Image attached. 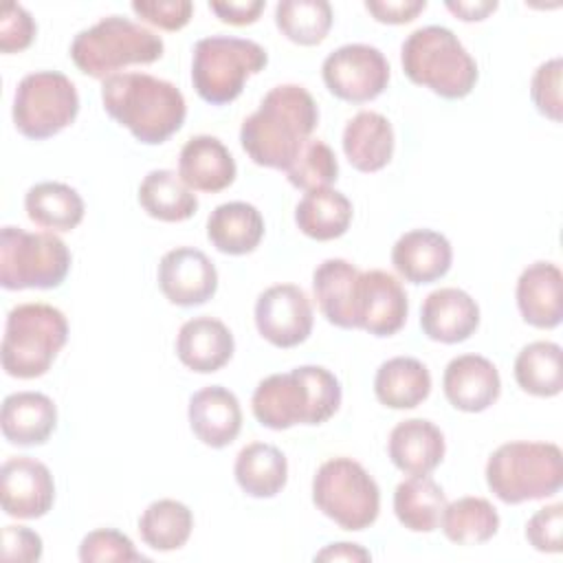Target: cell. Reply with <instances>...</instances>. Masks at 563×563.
I'll use <instances>...</instances> for the list:
<instances>
[{"instance_id":"1","label":"cell","mask_w":563,"mask_h":563,"mask_svg":"<svg viewBox=\"0 0 563 563\" xmlns=\"http://www.w3.org/2000/svg\"><path fill=\"white\" fill-rule=\"evenodd\" d=\"M319 123L312 95L297 84L271 88L240 128L242 150L255 165L288 169Z\"/></svg>"},{"instance_id":"2","label":"cell","mask_w":563,"mask_h":563,"mask_svg":"<svg viewBox=\"0 0 563 563\" xmlns=\"http://www.w3.org/2000/svg\"><path fill=\"white\" fill-rule=\"evenodd\" d=\"M101 99L106 112L145 145L165 143L187 117L183 92L147 73H117L103 79Z\"/></svg>"},{"instance_id":"3","label":"cell","mask_w":563,"mask_h":563,"mask_svg":"<svg viewBox=\"0 0 563 563\" xmlns=\"http://www.w3.org/2000/svg\"><path fill=\"white\" fill-rule=\"evenodd\" d=\"M341 405L339 378L321 365H301L271 374L253 391L251 409L262 427L284 431L295 424H321Z\"/></svg>"},{"instance_id":"4","label":"cell","mask_w":563,"mask_h":563,"mask_svg":"<svg viewBox=\"0 0 563 563\" xmlns=\"http://www.w3.org/2000/svg\"><path fill=\"white\" fill-rule=\"evenodd\" d=\"M405 75L444 99H462L477 84V64L457 35L438 24L416 29L400 46Z\"/></svg>"},{"instance_id":"5","label":"cell","mask_w":563,"mask_h":563,"mask_svg":"<svg viewBox=\"0 0 563 563\" xmlns=\"http://www.w3.org/2000/svg\"><path fill=\"white\" fill-rule=\"evenodd\" d=\"M486 484L504 504L545 499L563 486V455L554 442H506L486 462Z\"/></svg>"},{"instance_id":"6","label":"cell","mask_w":563,"mask_h":563,"mask_svg":"<svg viewBox=\"0 0 563 563\" xmlns=\"http://www.w3.org/2000/svg\"><path fill=\"white\" fill-rule=\"evenodd\" d=\"M163 51L165 44L154 31L123 15H106L75 35L70 59L84 75L108 79L123 66L154 64Z\"/></svg>"},{"instance_id":"7","label":"cell","mask_w":563,"mask_h":563,"mask_svg":"<svg viewBox=\"0 0 563 563\" xmlns=\"http://www.w3.org/2000/svg\"><path fill=\"white\" fill-rule=\"evenodd\" d=\"M68 321L51 303H18L9 310L2 336V369L13 378L46 374L66 345Z\"/></svg>"},{"instance_id":"8","label":"cell","mask_w":563,"mask_h":563,"mask_svg":"<svg viewBox=\"0 0 563 563\" xmlns=\"http://www.w3.org/2000/svg\"><path fill=\"white\" fill-rule=\"evenodd\" d=\"M268 64L266 51L244 37L211 35L194 46L191 84L200 99L211 106H224L242 95L244 81Z\"/></svg>"},{"instance_id":"9","label":"cell","mask_w":563,"mask_h":563,"mask_svg":"<svg viewBox=\"0 0 563 563\" xmlns=\"http://www.w3.org/2000/svg\"><path fill=\"white\" fill-rule=\"evenodd\" d=\"M70 271V251L53 231H0V286L7 290L57 288Z\"/></svg>"},{"instance_id":"10","label":"cell","mask_w":563,"mask_h":563,"mask_svg":"<svg viewBox=\"0 0 563 563\" xmlns=\"http://www.w3.org/2000/svg\"><path fill=\"white\" fill-rule=\"evenodd\" d=\"M312 501L336 526L358 532L378 519L380 490L363 464L352 457H332L312 479Z\"/></svg>"},{"instance_id":"11","label":"cell","mask_w":563,"mask_h":563,"mask_svg":"<svg viewBox=\"0 0 563 563\" xmlns=\"http://www.w3.org/2000/svg\"><path fill=\"white\" fill-rule=\"evenodd\" d=\"M79 112L75 84L59 70H35L15 88L13 123L20 134L44 141L68 128Z\"/></svg>"},{"instance_id":"12","label":"cell","mask_w":563,"mask_h":563,"mask_svg":"<svg viewBox=\"0 0 563 563\" xmlns=\"http://www.w3.org/2000/svg\"><path fill=\"white\" fill-rule=\"evenodd\" d=\"M321 75L336 99L365 103L387 88L389 64L376 46L345 44L323 59Z\"/></svg>"},{"instance_id":"13","label":"cell","mask_w":563,"mask_h":563,"mask_svg":"<svg viewBox=\"0 0 563 563\" xmlns=\"http://www.w3.org/2000/svg\"><path fill=\"white\" fill-rule=\"evenodd\" d=\"M312 303L295 284H275L255 301L257 332L275 347H295L312 332Z\"/></svg>"},{"instance_id":"14","label":"cell","mask_w":563,"mask_h":563,"mask_svg":"<svg viewBox=\"0 0 563 563\" xmlns=\"http://www.w3.org/2000/svg\"><path fill=\"white\" fill-rule=\"evenodd\" d=\"M407 312V292L391 273L361 271L356 282V330L391 336L405 325Z\"/></svg>"},{"instance_id":"15","label":"cell","mask_w":563,"mask_h":563,"mask_svg":"<svg viewBox=\"0 0 563 563\" xmlns=\"http://www.w3.org/2000/svg\"><path fill=\"white\" fill-rule=\"evenodd\" d=\"M2 510L15 519L44 517L55 501V482L46 464L18 455L0 468Z\"/></svg>"},{"instance_id":"16","label":"cell","mask_w":563,"mask_h":563,"mask_svg":"<svg viewBox=\"0 0 563 563\" xmlns=\"http://www.w3.org/2000/svg\"><path fill=\"white\" fill-rule=\"evenodd\" d=\"M158 288L176 306H202L218 290V271L200 249L178 246L158 262Z\"/></svg>"},{"instance_id":"17","label":"cell","mask_w":563,"mask_h":563,"mask_svg":"<svg viewBox=\"0 0 563 563\" xmlns=\"http://www.w3.org/2000/svg\"><path fill=\"white\" fill-rule=\"evenodd\" d=\"M442 389L455 409L479 413L499 398L501 378L486 356L462 354L444 367Z\"/></svg>"},{"instance_id":"18","label":"cell","mask_w":563,"mask_h":563,"mask_svg":"<svg viewBox=\"0 0 563 563\" xmlns=\"http://www.w3.org/2000/svg\"><path fill=\"white\" fill-rule=\"evenodd\" d=\"M479 325V306L462 288H438L420 308L422 332L438 343H462Z\"/></svg>"},{"instance_id":"19","label":"cell","mask_w":563,"mask_h":563,"mask_svg":"<svg viewBox=\"0 0 563 563\" xmlns=\"http://www.w3.org/2000/svg\"><path fill=\"white\" fill-rule=\"evenodd\" d=\"M453 262L451 242L431 229L402 233L391 249V264L411 284H431L444 277Z\"/></svg>"},{"instance_id":"20","label":"cell","mask_w":563,"mask_h":563,"mask_svg":"<svg viewBox=\"0 0 563 563\" xmlns=\"http://www.w3.org/2000/svg\"><path fill=\"white\" fill-rule=\"evenodd\" d=\"M189 427L194 435L211 446L231 444L242 429V409L233 391L222 385H209L189 398Z\"/></svg>"},{"instance_id":"21","label":"cell","mask_w":563,"mask_h":563,"mask_svg":"<svg viewBox=\"0 0 563 563\" xmlns=\"http://www.w3.org/2000/svg\"><path fill=\"white\" fill-rule=\"evenodd\" d=\"M517 306L526 323L552 330L563 319V273L552 262H534L517 279Z\"/></svg>"},{"instance_id":"22","label":"cell","mask_w":563,"mask_h":563,"mask_svg":"<svg viewBox=\"0 0 563 563\" xmlns=\"http://www.w3.org/2000/svg\"><path fill=\"white\" fill-rule=\"evenodd\" d=\"M238 167L227 145L209 134L191 136L178 156V176L194 191L216 194L235 180Z\"/></svg>"},{"instance_id":"23","label":"cell","mask_w":563,"mask_h":563,"mask_svg":"<svg viewBox=\"0 0 563 563\" xmlns=\"http://www.w3.org/2000/svg\"><path fill=\"white\" fill-rule=\"evenodd\" d=\"M235 350L231 330L213 317H194L185 321L176 336L180 363L198 374H211L224 367Z\"/></svg>"},{"instance_id":"24","label":"cell","mask_w":563,"mask_h":563,"mask_svg":"<svg viewBox=\"0 0 563 563\" xmlns=\"http://www.w3.org/2000/svg\"><path fill=\"white\" fill-rule=\"evenodd\" d=\"M361 271L341 257L323 260L312 273V290L321 314L336 328L356 330V282Z\"/></svg>"},{"instance_id":"25","label":"cell","mask_w":563,"mask_h":563,"mask_svg":"<svg viewBox=\"0 0 563 563\" xmlns=\"http://www.w3.org/2000/svg\"><path fill=\"white\" fill-rule=\"evenodd\" d=\"M0 427L4 440L18 446L44 444L57 427L55 402L40 391H15L2 400Z\"/></svg>"},{"instance_id":"26","label":"cell","mask_w":563,"mask_h":563,"mask_svg":"<svg viewBox=\"0 0 563 563\" xmlns=\"http://www.w3.org/2000/svg\"><path fill=\"white\" fill-rule=\"evenodd\" d=\"M442 431L424 418L398 422L387 442V453L394 466L407 475H429L444 457Z\"/></svg>"},{"instance_id":"27","label":"cell","mask_w":563,"mask_h":563,"mask_svg":"<svg viewBox=\"0 0 563 563\" xmlns=\"http://www.w3.org/2000/svg\"><path fill=\"white\" fill-rule=\"evenodd\" d=\"M343 152L347 163L363 174L383 169L394 156V128L387 117L374 110L354 114L343 130Z\"/></svg>"},{"instance_id":"28","label":"cell","mask_w":563,"mask_h":563,"mask_svg":"<svg viewBox=\"0 0 563 563\" xmlns=\"http://www.w3.org/2000/svg\"><path fill=\"white\" fill-rule=\"evenodd\" d=\"M207 238L220 253H253L264 238V218L249 202L218 205L207 218Z\"/></svg>"},{"instance_id":"29","label":"cell","mask_w":563,"mask_h":563,"mask_svg":"<svg viewBox=\"0 0 563 563\" xmlns=\"http://www.w3.org/2000/svg\"><path fill=\"white\" fill-rule=\"evenodd\" d=\"M431 374L413 356H394L385 361L374 376V394L389 409H413L427 400Z\"/></svg>"},{"instance_id":"30","label":"cell","mask_w":563,"mask_h":563,"mask_svg":"<svg viewBox=\"0 0 563 563\" xmlns=\"http://www.w3.org/2000/svg\"><path fill=\"white\" fill-rule=\"evenodd\" d=\"M295 222L299 231L312 240H336L350 229L352 202L332 187L306 191L295 207Z\"/></svg>"},{"instance_id":"31","label":"cell","mask_w":563,"mask_h":563,"mask_svg":"<svg viewBox=\"0 0 563 563\" xmlns=\"http://www.w3.org/2000/svg\"><path fill=\"white\" fill-rule=\"evenodd\" d=\"M235 482L238 486L257 499L275 497L288 479L286 455L266 442L246 444L235 457Z\"/></svg>"},{"instance_id":"32","label":"cell","mask_w":563,"mask_h":563,"mask_svg":"<svg viewBox=\"0 0 563 563\" xmlns=\"http://www.w3.org/2000/svg\"><path fill=\"white\" fill-rule=\"evenodd\" d=\"M446 495L429 475H411L394 490L396 519L411 532H433L440 526Z\"/></svg>"},{"instance_id":"33","label":"cell","mask_w":563,"mask_h":563,"mask_svg":"<svg viewBox=\"0 0 563 563\" xmlns=\"http://www.w3.org/2000/svg\"><path fill=\"white\" fill-rule=\"evenodd\" d=\"M139 202L150 218L183 222L198 211V198L172 169H154L139 185Z\"/></svg>"},{"instance_id":"34","label":"cell","mask_w":563,"mask_h":563,"mask_svg":"<svg viewBox=\"0 0 563 563\" xmlns=\"http://www.w3.org/2000/svg\"><path fill=\"white\" fill-rule=\"evenodd\" d=\"M31 222L48 231H73L84 220V200L66 183H37L24 196Z\"/></svg>"},{"instance_id":"35","label":"cell","mask_w":563,"mask_h":563,"mask_svg":"<svg viewBox=\"0 0 563 563\" xmlns=\"http://www.w3.org/2000/svg\"><path fill=\"white\" fill-rule=\"evenodd\" d=\"M440 528L451 543L479 545L497 534L499 515L484 497H460L444 506Z\"/></svg>"},{"instance_id":"36","label":"cell","mask_w":563,"mask_h":563,"mask_svg":"<svg viewBox=\"0 0 563 563\" xmlns=\"http://www.w3.org/2000/svg\"><path fill=\"white\" fill-rule=\"evenodd\" d=\"M194 530L191 510L176 499H156L139 517V534L152 550L172 552L183 548Z\"/></svg>"},{"instance_id":"37","label":"cell","mask_w":563,"mask_h":563,"mask_svg":"<svg viewBox=\"0 0 563 563\" xmlns=\"http://www.w3.org/2000/svg\"><path fill=\"white\" fill-rule=\"evenodd\" d=\"M517 385L539 398H552L563 389L561 345L552 341L528 343L515 358Z\"/></svg>"},{"instance_id":"38","label":"cell","mask_w":563,"mask_h":563,"mask_svg":"<svg viewBox=\"0 0 563 563\" xmlns=\"http://www.w3.org/2000/svg\"><path fill=\"white\" fill-rule=\"evenodd\" d=\"M275 24L299 46L321 44L332 26V7L325 0H282L275 7Z\"/></svg>"},{"instance_id":"39","label":"cell","mask_w":563,"mask_h":563,"mask_svg":"<svg viewBox=\"0 0 563 563\" xmlns=\"http://www.w3.org/2000/svg\"><path fill=\"white\" fill-rule=\"evenodd\" d=\"M286 176L292 187L314 191L330 187L339 178V163L325 141L308 139L292 165L286 169Z\"/></svg>"},{"instance_id":"40","label":"cell","mask_w":563,"mask_h":563,"mask_svg":"<svg viewBox=\"0 0 563 563\" xmlns=\"http://www.w3.org/2000/svg\"><path fill=\"white\" fill-rule=\"evenodd\" d=\"M79 559L84 563L147 561V556H143L134 548L132 539L114 528H97V530L88 532L79 543Z\"/></svg>"},{"instance_id":"41","label":"cell","mask_w":563,"mask_h":563,"mask_svg":"<svg viewBox=\"0 0 563 563\" xmlns=\"http://www.w3.org/2000/svg\"><path fill=\"white\" fill-rule=\"evenodd\" d=\"M561 57L548 59L543 62L534 75H532V84H530V97L537 106V110L552 119L554 123L561 121Z\"/></svg>"},{"instance_id":"42","label":"cell","mask_w":563,"mask_h":563,"mask_svg":"<svg viewBox=\"0 0 563 563\" xmlns=\"http://www.w3.org/2000/svg\"><path fill=\"white\" fill-rule=\"evenodd\" d=\"M561 534H563V504H550L539 508L526 523L528 543L548 554L561 552Z\"/></svg>"},{"instance_id":"43","label":"cell","mask_w":563,"mask_h":563,"mask_svg":"<svg viewBox=\"0 0 563 563\" xmlns=\"http://www.w3.org/2000/svg\"><path fill=\"white\" fill-rule=\"evenodd\" d=\"M37 33L35 20L31 13L15 2H9L0 11V51L2 53H20L31 46Z\"/></svg>"},{"instance_id":"44","label":"cell","mask_w":563,"mask_h":563,"mask_svg":"<svg viewBox=\"0 0 563 563\" xmlns=\"http://www.w3.org/2000/svg\"><path fill=\"white\" fill-rule=\"evenodd\" d=\"M132 11L163 31H178L191 20L194 4L189 0H134Z\"/></svg>"},{"instance_id":"45","label":"cell","mask_w":563,"mask_h":563,"mask_svg":"<svg viewBox=\"0 0 563 563\" xmlns=\"http://www.w3.org/2000/svg\"><path fill=\"white\" fill-rule=\"evenodd\" d=\"M2 561L33 563L42 559V537L26 526H4L0 534Z\"/></svg>"},{"instance_id":"46","label":"cell","mask_w":563,"mask_h":563,"mask_svg":"<svg viewBox=\"0 0 563 563\" xmlns=\"http://www.w3.org/2000/svg\"><path fill=\"white\" fill-rule=\"evenodd\" d=\"M365 9L383 24H407L427 9L424 0H367Z\"/></svg>"},{"instance_id":"47","label":"cell","mask_w":563,"mask_h":563,"mask_svg":"<svg viewBox=\"0 0 563 563\" xmlns=\"http://www.w3.org/2000/svg\"><path fill=\"white\" fill-rule=\"evenodd\" d=\"M209 9L227 24L244 26L253 24L264 11V0H227V2H209Z\"/></svg>"},{"instance_id":"48","label":"cell","mask_w":563,"mask_h":563,"mask_svg":"<svg viewBox=\"0 0 563 563\" xmlns=\"http://www.w3.org/2000/svg\"><path fill=\"white\" fill-rule=\"evenodd\" d=\"M369 552L365 548H361L358 543H330L325 545L321 552L314 554V561H369Z\"/></svg>"},{"instance_id":"49","label":"cell","mask_w":563,"mask_h":563,"mask_svg":"<svg viewBox=\"0 0 563 563\" xmlns=\"http://www.w3.org/2000/svg\"><path fill=\"white\" fill-rule=\"evenodd\" d=\"M446 9L464 22H479L497 9V2L495 0H475V2L473 0H460V2H446Z\"/></svg>"}]
</instances>
